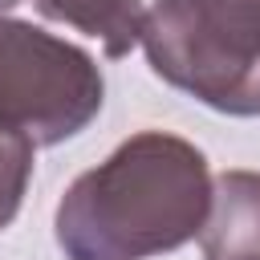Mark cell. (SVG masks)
<instances>
[{
    "label": "cell",
    "instance_id": "2",
    "mask_svg": "<svg viewBox=\"0 0 260 260\" xmlns=\"http://www.w3.org/2000/svg\"><path fill=\"white\" fill-rule=\"evenodd\" d=\"M106 102L98 61L28 20L0 16V130L32 146H57L81 134Z\"/></svg>",
    "mask_w": 260,
    "mask_h": 260
},
{
    "label": "cell",
    "instance_id": "7",
    "mask_svg": "<svg viewBox=\"0 0 260 260\" xmlns=\"http://www.w3.org/2000/svg\"><path fill=\"white\" fill-rule=\"evenodd\" d=\"M203 8H219V12H252L260 16V0H195Z\"/></svg>",
    "mask_w": 260,
    "mask_h": 260
},
{
    "label": "cell",
    "instance_id": "1",
    "mask_svg": "<svg viewBox=\"0 0 260 260\" xmlns=\"http://www.w3.org/2000/svg\"><path fill=\"white\" fill-rule=\"evenodd\" d=\"M207 207L203 150L167 130H138L65 187L53 236L69 260H150L191 244Z\"/></svg>",
    "mask_w": 260,
    "mask_h": 260
},
{
    "label": "cell",
    "instance_id": "3",
    "mask_svg": "<svg viewBox=\"0 0 260 260\" xmlns=\"http://www.w3.org/2000/svg\"><path fill=\"white\" fill-rule=\"evenodd\" d=\"M142 53L167 85L207 110L260 118V37L207 20L191 0H154L142 24Z\"/></svg>",
    "mask_w": 260,
    "mask_h": 260
},
{
    "label": "cell",
    "instance_id": "8",
    "mask_svg": "<svg viewBox=\"0 0 260 260\" xmlns=\"http://www.w3.org/2000/svg\"><path fill=\"white\" fill-rule=\"evenodd\" d=\"M12 4H20V0H0V12H8Z\"/></svg>",
    "mask_w": 260,
    "mask_h": 260
},
{
    "label": "cell",
    "instance_id": "6",
    "mask_svg": "<svg viewBox=\"0 0 260 260\" xmlns=\"http://www.w3.org/2000/svg\"><path fill=\"white\" fill-rule=\"evenodd\" d=\"M32 142L16 130H0V232L16 219L28 179H32Z\"/></svg>",
    "mask_w": 260,
    "mask_h": 260
},
{
    "label": "cell",
    "instance_id": "5",
    "mask_svg": "<svg viewBox=\"0 0 260 260\" xmlns=\"http://www.w3.org/2000/svg\"><path fill=\"white\" fill-rule=\"evenodd\" d=\"M32 8L45 20L69 24L102 45L106 57H126L134 45H142L146 8L142 0H32Z\"/></svg>",
    "mask_w": 260,
    "mask_h": 260
},
{
    "label": "cell",
    "instance_id": "4",
    "mask_svg": "<svg viewBox=\"0 0 260 260\" xmlns=\"http://www.w3.org/2000/svg\"><path fill=\"white\" fill-rule=\"evenodd\" d=\"M199 248L203 260H260V171L232 167L211 179Z\"/></svg>",
    "mask_w": 260,
    "mask_h": 260
}]
</instances>
